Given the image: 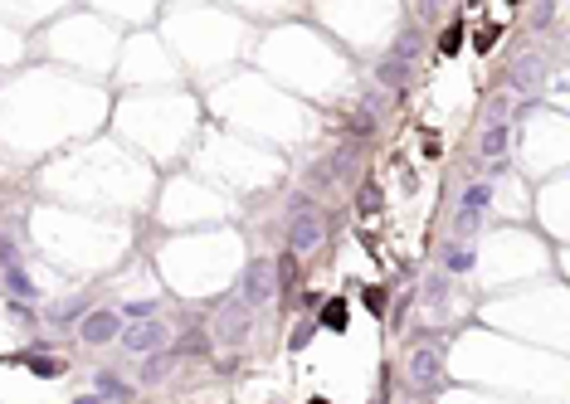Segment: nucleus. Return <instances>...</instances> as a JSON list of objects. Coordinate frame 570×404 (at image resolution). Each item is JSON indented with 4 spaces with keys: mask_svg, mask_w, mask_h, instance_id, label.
Instances as JSON below:
<instances>
[{
    "mask_svg": "<svg viewBox=\"0 0 570 404\" xmlns=\"http://www.w3.org/2000/svg\"><path fill=\"white\" fill-rule=\"evenodd\" d=\"M166 341H171V331H166L161 322H141V326L127 331V346H132V350H161Z\"/></svg>",
    "mask_w": 570,
    "mask_h": 404,
    "instance_id": "obj_2",
    "label": "nucleus"
},
{
    "mask_svg": "<svg viewBox=\"0 0 570 404\" xmlns=\"http://www.w3.org/2000/svg\"><path fill=\"white\" fill-rule=\"evenodd\" d=\"M409 370H414V380H424V385H434V380H439V350H414V360H409Z\"/></svg>",
    "mask_w": 570,
    "mask_h": 404,
    "instance_id": "obj_5",
    "label": "nucleus"
},
{
    "mask_svg": "<svg viewBox=\"0 0 570 404\" xmlns=\"http://www.w3.org/2000/svg\"><path fill=\"white\" fill-rule=\"evenodd\" d=\"M459 44H463V29H459V25H454V29H444L439 49H444V54H459Z\"/></svg>",
    "mask_w": 570,
    "mask_h": 404,
    "instance_id": "obj_8",
    "label": "nucleus"
},
{
    "mask_svg": "<svg viewBox=\"0 0 570 404\" xmlns=\"http://www.w3.org/2000/svg\"><path fill=\"white\" fill-rule=\"evenodd\" d=\"M366 307H371V312H385V293H380V288H366Z\"/></svg>",
    "mask_w": 570,
    "mask_h": 404,
    "instance_id": "obj_10",
    "label": "nucleus"
},
{
    "mask_svg": "<svg viewBox=\"0 0 570 404\" xmlns=\"http://www.w3.org/2000/svg\"><path fill=\"white\" fill-rule=\"evenodd\" d=\"M273 288H278L273 268H269V263H254L249 278H244V297H249V302H264V297H273Z\"/></svg>",
    "mask_w": 570,
    "mask_h": 404,
    "instance_id": "obj_3",
    "label": "nucleus"
},
{
    "mask_svg": "<svg viewBox=\"0 0 570 404\" xmlns=\"http://www.w3.org/2000/svg\"><path fill=\"white\" fill-rule=\"evenodd\" d=\"M79 404H93V400H79Z\"/></svg>",
    "mask_w": 570,
    "mask_h": 404,
    "instance_id": "obj_12",
    "label": "nucleus"
},
{
    "mask_svg": "<svg viewBox=\"0 0 570 404\" xmlns=\"http://www.w3.org/2000/svg\"><path fill=\"white\" fill-rule=\"evenodd\" d=\"M468 263H473V258H468V253H459V248L449 253V268H454V273H463V268H468Z\"/></svg>",
    "mask_w": 570,
    "mask_h": 404,
    "instance_id": "obj_11",
    "label": "nucleus"
},
{
    "mask_svg": "<svg viewBox=\"0 0 570 404\" xmlns=\"http://www.w3.org/2000/svg\"><path fill=\"white\" fill-rule=\"evenodd\" d=\"M483 205H488V186H473V190H468V200H463V224L478 215Z\"/></svg>",
    "mask_w": 570,
    "mask_h": 404,
    "instance_id": "obj_7",
    "label": "nucleus"
},
{
    "mask_svg": "<svg viewBox=\"0 0 570 404\" xmlns=\"http://www.w3.org/2000/svg\"><path fill=\"white\" fill-rule=\"evenodd\" d=\"M317 243H322V219L302 200L298 210H293V253H307V248H317Z\"/></svg>",
    "mask_w": 570,
    "mask_h": 404,
    "instance_id": "obj_1",
    "label": "nucleus"
},
{
    "mask_svg": "<svg viewBox=\"0 0 570 404\" xmlns=\"http://www.w3.org/2000/svg\"><path fill=\"white\" fill-rule=\"evenodd\" d=\"M25 365L39 375H59V360H44V355H25Z\"/></svg>",
    "mask_w": 570,
    "mask_h": 404,
    "instance_id": "obj_9",
    "label": "nucleus"
},
{
    "mask_svg": "<svg viewBox=\"0 0 570 404\" xmlns=\"http://www.w3.org/2000/svg\"><path fill=\"white\" fill-rule=\"evenodd\" d=\"M322 326H331V331L346 326V302H341V297H331V302L322 307Z\"/></svg>",
    "mask_w": 570,
    "mask_h": 404,
    "instance_id": "obj_6",
    "label": "nucleus"
},
{
    "mask_svg": "<svg viewBox=\"0 0 570 404\" xmlns=\"http://www.w3.org/2000/svg\"><path fill=\"white\" fill-rule=\"evenodd\" d=\"M108 336H117V317H112V312H93V317L83 322V341L98 346V341H108Z\"/></svg>",
    "mask_w": 570,
    "mask_h": 404,
    "instance_id": "obj_4",
    "label": "nucleus"
},
{
    "mask_svg": "<svg viewBox=\"0 0 570 404\" xmlns=\"http://www.w3.org/2000/svg\"><path fill=\"white\" fill-rule=\"evenodd\" d=\"M312 404H326V400H312Z\"/></svg>",
    "mask_w": 570,
    "mask_h": 404,
    "instance_id": "obj_13",
    "label": "nucleus"
}]
</instances>
